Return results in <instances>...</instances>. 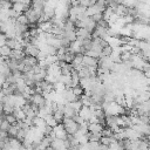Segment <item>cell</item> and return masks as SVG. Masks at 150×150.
Returning <instances> with one entry per match:
<instances>
[{
    "mask_svg": "<svg viewBox=\"0 0 150 150\" xmlns=\"http://www.w3.org/2000/svg\"><path fill=\"white\" fill-rule=\"evenodd\" d=\"M18 131H19V128H18L16 124H14V125H11V127L8 128L7 134H8V136H11V137H15L16 134H18Z\"/></svg>",
    "mask_w": 150,
    "mask_h": 150,
    "instance_id": "27",
    "label": "cell"
},
{
    "mask_svg": "<svg viewBox=\"0 0 150 150\" xmlns=\"http://www.w3.org/2000/svg\"><path fill=\"white\" fill-rule=\"evenodd\" d=\"M112 130L110 128H103V130L101 131V135L102 136H107V137H112Z\"/></svg>",
    "mask_w": 150,
    "mask_h": 150,
    "instance_id": "36",
    "label": "cell"
},
{
    "mask_svg": "<svg viewBox=\"0 0 150 150\" xmlns=\"http://www.w3.org/2000/svg\"><path fill=\"white\" fill-rule=\"evenodd\" d=\"M60 69H61V75H70V73L74 68H73L71 63H64V66L61 67Z\"/></svg>",
    "mask_w": 150,
    "mask_h": 150,
    "instance_id": "20",
    "label": "cell"
},
{
    "mask_svg": "<svg viewBox=\"0 0 150 150\" xmlns=\"http://www.w3.org/2000/svg\"><path fill=\"white\" fill-rule=\"evenodd\" d=\"M0 110L2 111V102H0Z\"/></svg>",
    "mask_w": 150,
    "mask_h": 150,
    "instance_id": "44",
    "label": "cell"
},
{
    "mask_svg": "<svg viewBox=\"0 0 150 150\" xmlns=\"http://www.w3.org/2000/svg\"><path fill=\"white\" fill-rule=\"evenodd\" d=\"M46 125V122L42 117H39V116H35L33 118V127L38 128V129H42L43 127Z\"/></svg>",
    "mask_w": 150,
    "mask_h": 150,
    "instance_id": "15",
    "label": "cell"
},
{
    "mask_svg": "<svg viewBox=\"0 0 150 150\" xmlns=\"http://www.w3.org/2000/svg\"><path fill=\"white\" fill-rule=\"evenodd\" d=\"M68 104H69V107L73 108L76 112H79V110H80L81 107H82V103L80 102V100H76V101H74V102H70V103H68Z\"/></svg>",
    "mask_w": 150,
    "mask_h": 150,
    "instance_id": "29",
    "label": "cell"
},
{
    "mask_svg": "<svg viewBox=\"0 0 150 150\" xmlns=\"http://www.w3.org/2000/svg\"><path fill=\"white\" fill-rule=\"evenodd\" d=\"M2 145H4V142H2V141H0V150H1V148H2Z\"/></svg>",
    "mask_w": 150,
    "mask_h": 150,
    "instance_id": "41",
    "label": "cell"
},
{
    "mask_svg": "<svg viewBox=\"0 0 150 150\" xmlns=\"http://www.w3.org/2000/svg\"><path fill=\"white\" fill-rule=\"evenodd\" d=\"M6 36H5V34H2V33H0V46H4V45H6Z\"/></svg>",
    "mask_w": 150,
    "mask_h": 150,
    "instance_id": "38",
    "label": "cell"
},
{
    "mask_svg": "<svg viewBox=\"0 0 150 150\" xmlns=\"http://www.w3.org/2000/svg\"><path fill=\"white\" fill-rule=\"evenodd\" d=\"M90 18H91L96 23H97L98 21H101V20L103 19V14H102V13H96V14H94V15H93V16H90Z\"/></svg>",
    "mask_w": 150,
    "mask_h": 150,
    "instance_id": "37",
    "label": "cell"
},
{
    "mask_svg": "<svg viewBox=\"0 0 150 150\" xmlns=\"http://www.w3.org/2000/svg\"><path fill=\"white\" fill-rule=\"evenodd\" d=\"M28 102L35 104L38 108H42V107H45V104H46V100H45V97H43L42 94H33V95L29 97Z\"/></svg>",
    "mask_w": 150,
    "mask_h": 150,
    "instance_id": "2",
    "label": "cell"
},
{
    "mask_svg": "<svg viewBox=\"0 0 150 150\" xmlns=\"http://www.w3.org/2000/svg\"><path fill=\"white\" fill-rule=\"evenodd\" d=\"M53 134L55 135V138H59V139H66L67 138V132H66V130H64V127H63V124H60V123H57L54 128H53Z\"/></svg>",
    "mask_w": 150,
    "mask_h": 150,
    "instance_id": "3",
    "label": "cell"
},
{
    "mask_svg": "<svg viewBox=\"0 0 150 150\" xmlns=\"http://www.w3.org/2000/svg\"><path fill=\"white\" fill-rule=\"evenodd\" d=\"M11 52H12V49H11L8 46H6V45L0 46V56H2L4 59L8 57L9 54H11Z\"/></svg>",
    "mask_w": 150,
    "mask_h": 150,
    "instance_id": "18",
    "label": "cell"
},
{
    "mask_svg": "<svg viewBox=\"0 0 150 150\" xmlns=\"http://www.w3.org/2000/svg\"><path fill=\"white\" fill-rule=\"evenodd\" d=\"M114 142H116L115 139H114V137H107V136H102L101 137V139H100V143L101 144H103V145H107V146H109L111 143H114Z\"/></svg>",
    "mask_w": 150,
    "mask_h": 150,
    "instance_id": "23",
    "label": "cell"
},
{
    "mask_svg": "<svg viewBox=\"0 0 150 150\" xmlns=\"http://www.w3.org/2000/svg\"><path fill=\"white\" fill-rule=\"evenodd\" d=\"M97 59L95 57H90L87 55L82 56V66L83 67H97Z\"/></svg>",
    "mask_w": 150,
    "mask_h": 150,
    "instance_id": "7",
    "label": "cell"
},
{
    "mask_svg": "<svg viewBox=\"0 0 150 150\" xmlns=\"http://www.w3.org/2000/svg\"><path fill=\"white\" fill-rule=\"evenodd\" d=\"M87 128H88V132H93V134H101V131L103 130V125L100 123H88Z\"/></svg>",
    "mask_w": 150,
    "mask_h": 150,
    "instance_id": "10",
    "label": "cell"
},
{
    "mask_svg": "<svg viewBox=\"0 0 150 150\" xmlns=\"http://www.w3.org/2000/svg\"><path fill=\"white\" fill-rule=\"evenodd\" d=\"M15 21L19 22V23H21V25H27L28 26V20H27V18H26L25 14H20Z\"/></svg>",
    "mask_w": 150,
    "mask_h": 150,
    "instance_id": "34",
    "label": "cell"
},
{
    "mask_svg": "<svg viewBox=\"0 0 150 150\" xmlns=\"http://www.w3.org/2000/svg\"><path fill=\"white\" fill-rule=\"evenodd\" d=\"M4 118H5V117H2V114H1V110H0V121L4 120Z\"/></svg>",
    "mask_w": 150,
    "mask_h": 150,
    "instance_id": "42",
    "label": "cell"
},
{
    "mask_svg": "<svg viewBox=\"0 0 150 150\" xmlns=\"http://www.w3.org/2000/svg\"><path fill=\"white\" fill-rule=\"evenodd\" d=\"M111 53H112V48H111L110 46L107 45V46H104V47L102 48V50H101L98 57H102V56H110Z\"/></svg>",
    "mask_w": 150,
    "mask_h": 150,
    "instance_id": "22",
    "label": "cell"
},
{
    "mask_svg": "<svg viewBox=\"0 0 150 150\" xmlns=\"http://www.w3.org/2000/svg\"><path fill=\"white\" fill-rule=\"evenodd\" d=\"M2 62H5V59L2 56H0V63H2Z\"/></svg>",
    "mask_w": 150,
    "mask_h": 150,
    "instance_id": "40",
    "label": "cell"
},
{
    "mask_svg": "<svg viewBox=\"0 0 150 150\" xmlns=\"http://www.w3.org/2000/svg\"><path fill=\"white\" fill-rule=\"evenodd\" d=\"M62 112H63V116H64V117H68V118H73L75 115H77V112H76L73 108H70L68 103L64 104V108H63Z\"/></svg>",
    "mask_w": 150,
    "mask_h": 150,
    "instance_id": "11",
    "label": "cell"
},
{
    "mask_svg": "<svg viewBox=\"0 0 150 150\" xmlns=\"http://www.w3.org/2000/svg\"><path fill=\"white\" fill-rule=\"evenodd\" d=\"M2 111L5 112V115H8V114H12L14 111V107L11 105V104H6V103H2Z\"/></svg>",
    "mask_w": 150,
    "mask_h": 150,
    "instance_id": "30",
    "label": "cell"
},
{
    "mask_svg": "<svg viewBox=\"0 0 150 150\" xmlns=\"http://www.w3.org/2000/svg\"><path fill=\"white\" fill-rule=\"evenodd\" d=\"M13 114V116L16 118V121H23V118L26 117L25 116V112L22 111V109H14V111L12 112Z\"/></svg>",
    "mask_w": 150,
    "mask_h": 150,
    "instance_id": "21",
    "label": "cell"
},
{
    "mask_svg": "<svg viewBox=\"0 0 150 150\" xmlns=\"http://www.w3.org/2000/svg\"><path fill=\"white\" fill-rule=\"evenodd\" d=\"M45 122H46V124L48 125V127H50V128H54L56 124H57V122L55 121V118L53 117V115L52 114H48L47 116H45Z\"/></svg>",
    "mask_w": 150,
    "mask_h": 150,
    "instance_id": "16",
    "label": "cell"
},
{
    "mask_svg": "<svg viewBox=\"0 0 150 150\" xmlns=\"http://www.w3.org/2000/svg\"><path fill=\"white\" fill-rule=\"evenodd\" d=\"M50 146L54 150H61V149H66L64 148V142L63 139H59V138H54L50 142Z\"/></svg>",
    "mask_w": 150,
    "mask_h": 150,
    "instance_id": "12",
    "label": "cell"
},
{
    "mask_svg": "<svg viewBox=\"0 0 150 150\" xmlns=\"http://www.w3.org/2000/svg\"><path fill=\"white\" fill-rule=\"evenodd\" d=\"M75 34H76V40H80V41H82L84 39H91V34L84 28L75 29Z\"/></svg>",
    "mask_w": 150,
    "mask_h": 150,
    "instance_id": "6",
    "label": "cell"
},
{
    "mask_svg": "<svg viewBox=\"0 0 150 150\" xmlns=\"http://www.w3.org/2000/svg\"><path fill=\"white\" fill-rule=\"evenodd\" d=\"M103 101L104 102H114L115 101V93L112 90H107L103 95Z\"/></svg>",
    "mask_w": 150,
    "mask_h": 150,
    "instance_id": "17",
    "label": "cell"
},
{
    "mask_svg": "<svg viewBox=\"0 0 150 150\" xmlns=\"http://www.w3.org/2000/svg\"><path fill=\"white\" fill-rule=\"evenodd\" d=\"M98 149H100V142L89 141L87 143V150H98Z\"/></svg>",
    "mask_w": 150,
    "mask_h": 150,
    "instance_id": "28",
    "label": "cell"
},
{
    "mask_svg": "<svg viewBox=\"0 0 150 150\" xmlns=\"http://www.w3.org/2000/svg\"><path fill=\"white\" fill-rule=\"evenodd\" d=\"M2 9H4V8H2V5H1V2H0V12H1Z\"/></svg>",
    "mask_w": 150,
    "mask_h": 150,
    "instance_id": "45",
    "label": "cell"
},
{
    "mask_svg": "<svg viewBox=\"0 0 150 150\" xmlns=\"http://www.w3.org/2000/svg\"><path fill=\"white\" fill-rule=\"evenodd\" d=\"M63 38H64V39H67L69 42L75 41V40H76V34H75V30H71V32H64Z\"/></svg>",
    "mask_w": 150,
    "mask_h": 150,
    "instance_id": "24",
    "label": "cell"
},
{
    "mask_svg": "<svg viewBox=\"0 0 150 150\" xmlns=\"http://www.w3.org/2000/svg\"><path fill=\"white\" fill-rule=\"evenodd\" d=\"M52 27H53V25H52V22L48 20V21H43V22L39 23V27H38V28H39L41 32H47V33H49L50 29H52Z\"/></svg>",
    "mask_w": 150,
    "mask_h": 150,
    "instance_id": "14",
    "label": "cell"
},
{
    "mask_svg": "<svg viewBox=\"0 0 150 150\" xmlns=\"http://www.w3.org/2000/svg\"><path fill=\"white\" fill-rule=\"evenodd\" d=\"M71 90H73V93L75 94V96H77V97H80L81 95H83V88L79 84V86H75L74 88H71Z\"/></svg>",
    "mask_w": 150,
    "mask_h": 150,
    "instance_id": "32",
    "label": "cell"
},
{
    "mask_svg": "<svg viewBox=\"0 0 150 150\" xmlns=\"http://www.w3.org/2000/svg\"><path fill=\"white\" fill-rule=\"evenodd\" d=\"M46 0H32V8L34 9H43Z\"/></svg>",
    "mask_w": 150,
    "mask_h": 150,
    "instance_id": "19",
    "label": "cell"
},
{
    "mask_svg": "<svg viewBox=\"0 0 150 150\" xmlns=\"http://www.w3.org/2000/svg\"><path fill=\"white\" fill-rule=\"evenodd\" d=\"M9 127H11V124H9L5 118L0 121V130H2V131H7Z\"/></svg>",
    "mask_w": 150,
    "mask_h": 150,
    "instance_id": "35",
    "label": "cell"
},
{
    "mask_svg": "<svg viewBox=\"0 0 150 150\" xmlns=\"http://www.w3.org/2000/svg\"><path fill=\"white\" fill-rule=\"evenodd\" d=\"M137 4V0H123V6H125L127 8H135Z\"/></svg>",
    "mask_w": 150,
    "mask_h": 150,
    "instance_id": "31",
    "label": "cell"
},
{
    "mask_svg": "<svg viewBox=\"0 0 150 150\" xmlns=\"http://www.w3.org/2000/svg\"><path fill=\"white\" fill-rule=\"evenodd\" d=\"M81 47H82V43H81V41L80 40H75V41H73V42H70L69 43V46H68V52H70V53H73V54H81Z\"/></svg>",
    "mask_w": 150,
    "mask_h": 150,
    "instance_id": "5",
    "label": "cell"
},
{
    "mask_svg": "<svg viewBox=\"0 0 150 150\" xmlns=\"http://www.w3.org/2000/svg\"><path fill=\"white\" fill-rule=\"evenodd\" d=\"M45 62L47 63V66H48V67H49V66H52V64H54V63H56V62H57L56 54H55V55H47V56H46V59H45Z\"/></svg>",
    "mask_w": 150,
    "mask_h": 150,
    "instance_id": "25",
    "label": "cell"
},
{
    "mask_svg": "<svg viewBox=\"0 0 150 150\" xmlns=\"http://www.w3.org/2000/svg\"><path fill=\"white\" fill-rule=\"evenodd\" d=\"M53 117L55 118V121L57 122V123H60V122H62L63 121V118H64V116H63V112L61 111V110H55L53 114Z\"/></svg>",
    "mask_w": 150,
    "mask_h": 150,
    "instance_id": "26",
    "label": "cell"
},
{
    "mask_svg": "<svg viewBox=\"0 0 150 150\" xmlns=\"http://www.w3.org/2000/svg\"><path fill=\"white\" fill-rule=\"evenodd\" d=\"M63 127H64V130L68 135H74L77 129H79V124L73 120V118H68V117H64L63 118Z\"/></svg>",
    "mask_w": 150,
    "mask_h": 150,
    "instance_id": "1",
    "label": "cell"
},
{
    "mask_svg": "<svg viewBox=\"0 0 150 150\" xmlns=\"http://www.w3.org/2000/svg\"><path fill=\"white\" fill-rule=\"evenodd\" d=\"M39 48H38V46H34V45H30V43H28V45H26V47H25V49H23V53H25V55H27V56H33V57H36V55L39 54Z\"/></svg>",
    "mask_w": 150,
    "mask_h": 150,
    "instance_id": "4",
    "label": "cell"
},
{
    "mask_svg": "<svg viewBox=\"0 0 150 150\" xmlns=\"http://www.w3.org/2000/svg\"><path fill=\"white\" fill-rule=\"evenodd\" d=\"M5 120L11 124V125H14V124H16V118L13 116V114H8V115H5Z\"/></svg>",
    "mask_w": 150,
    "mask_h": 150,
    "instance_id": "33",
    "label": "cell"
},
{
    "mask_svg": "<svg viewBox=\"0 0 150 150\" xmlns=\"http://www.w3.org/2000/svg\"><path fill=\"white\" fill-rule=\"evenodd\" d=\"M5 82H6V77H5L4 75L0 74V88H1V86H2Z\"/></svg>",
    "mask_w": 150,
    "mask_h": 150,
    "instance_id": "39",
    "label": "cell"
},
{
    "mask_svg": "<svg viewBox=\"0 0 150 150\" xmlns=\"http://www.w3.org/2000/svg\"><path fill=\"white\" fill-rule=\"evenodd\" d=\"M12 9H14L18 13H22V12H26L28 9V7H26L22 2H14V4H12Z\"/></svg>",
    "mask_w": 150,
    "mask_h": 150,
    "instance_id": "13",
    "label": "cell"
},
{
    "mask_svg": "<svg viewBox=\"0 0 150 150\" xmlns=\"http://www.w3.org/2000/svg\"><path fill=\"white\" fill-rule=\"evenodd\" d=\"M77 115L83 120V121H88L89 120V117H90V115H91V111H90V109H89V107H86V105H82L81 107V109L79 110V112H77Z\"/></svg>",
    "mask_w": 150,
    "mask_h": 150,
    "instance_id": "8",
    "label": "cell"
},
{
    "mask_svg": "<svg viewBox=\"0 0 150 150\" xmlns=\"http://www.w3.org/2000/svg\"><path fill=\"white\" fill-rule=\"evenodd\" d=\"M25 56L26 55H25L22 49H12V52L9 54V59H13V60H16V61H21Z\"/></svg>",
    "mask_w": 150,
    "mask_h": 150,
    "instance_id": "9",
    "label": "cell"
},
{
    "mask_svg": "<svg viewBox=\"0 0 150 150\" xmlns=\"http://www.w3.org/2000/svg\"><path fill=\"white\" fill-rule=\"evenodd\" d=\"M46 150H54V149H53V148H52V146H50V145H49V146H48V148H47V149H46Z\"/></svg>",
    "mask_w": 150,
    "mask_h": 150,
    "instance_id": "43",
    "label": "cell"
}]
</instances>
